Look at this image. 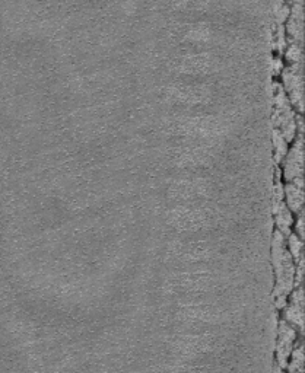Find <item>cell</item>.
I'll list each match as a JSON object with an SVG mask.
<instances>
[{"instance_id": "cell-7", "label": "cell", "mask_w": 305, "mask_h": 373, "mask_svg": "<svg viewBox=\"0 0 305 373\" xmlns=\"http://www.w3.org/2000/svg\"><path fill=\"white\" fill-rule=\"evenodd\" d=\"M288 34L292 37L294 43L301 44L304 41V9H303V0H294L292 9L289 10L288 16Z\"/></svg>"}, {"instance_id": "cell-13", "label": "cell", "mask_w": 305, "mask_h": 373, "mask_svg": "<svg viewBox=\"0 0 305 373\" xmlns=\"http://www.w3.org/2000/svg\"><path fill=\"white\" fill-rule=\"evenodd\" d=\"M286 60L291 63V64H303V48H301V44H297L292 41V44L286 47Z\"/></svg>"}, {"instance_id": "cell-4", "label": "cell", "mask_w": 305, "mask_h": 373, "mask_svg": "<svg viewBox=\"0 0 305 373\" xmlns=\"http://www.w3.org/2000/svg\"><path fill=\"white\" fill-rule=\"evenodd\" d=\"M282 162H283V177L288 183H292L297 178H303V174H304L303 134H298V139L294 140L292 149L288 150Z\"/></svg>"}, {"instance_id": "cell-15", "label": "cell", "mask_w": 305, "mask_h": 373, "mask_svg": "<svg viewBox=\"0 0 305 373\" xmlns=\"http://www.w3.org/2000/svg\"><path fill=\"white\" fill-rule=\"evenodd\" d=\"M297 235L303 239L304 238V213H298V220H297Z\"/></svg>"}, {"instance_id": "cell-6", "label": "cell", "mask_w": 305, "mask_h": 373, "mask_svg": "<svg viewBox=\"0 0 305 373\" xmlns=\"http://www.w3.org/2000/svg\"><path fill=\"white\" fill-rule=\"evenodd\" d=\"M288 298H289V301L286 302L288 305L285 306L283 321H286L289 325L303 332L304 331V292H303V287L298 286L295 290L291 292V296H288Z\"/></svg>"}, {"instance_id": "cell-17", "label": "cell", "mask_w": 305, "mask_h": 373, "mask_svg": "<svg viewBox=\"0 0 305 373\" xmlns=\"http://www.w3.org/2000/svg\"><path fill=\"white\" fill-rule=\"evenodd\" d=\"M275 67H276V73H281L282 60H276V62H275Z\"/></svg>"}, {"instance_id": "cell-11", "label": "cell", "mask_w": 305, "mask_h": 373, "mask_svg": "<svg viewBox=\"0 0 305 373\" xmlns=\"http://www.w3.org/2000/svg\"><path fill=\"white\" fill-rule=\"evenodd\" d=\"M286 248L289 251L291 256L294 258L295 264L304 256L303 254V249H304V244H303V239L297 235V233H289L288 235V242H286Z\"/></svg>"}, {"instance_id": "cell-12", "label": "cell", "mask_w": 305, "mask_h": 373, "mask_svg": "<svg viewBox=\"0 0 305 373\" xmlns=\"http://www.w3.org/2000/svg\"><path fill=\"white\" fill-rule=\"evenodd\" d=\"M273 144H275V158H276V162L281 163L285 159V156H286V153H288L289 149H288V141L283 139V136L279 133V130H276V128L273 131Z\"/></svg>"}, {"instance_id": "cell-18", "label": "cell", "mask_w": 305, "mask_h": 373, "mask_svg": "<svg viewBox=\"0 0 305 373\" xmlns=\"http://www.w3.org/2000/svg\"><path fill=\"white\" fill-rule=\"evenodd\" d=\"M275 373H285V372L282 371V368H279V366H276V371H275Z\"/></svg>"}, {"instance_id": "cell-9", "label": "cell", "mask_w": 305, "mask_h": 373, "mask_svg": "<svg viewBox=\"0 0 305 373\" xmlns=\"http://www.w3.org/2000/svg\"><path fill=\"white\" fill-rule=\"evenodd\" d=\"M273 213H275V220H276L278 231L283 236H288L289 233H292L291 232V228L294 225V216H292V211L286 207L285 201H282L278 207H275Z\"/></svg>"}, {"instance_id": "cell-3", "label": "cell", "mask_w": 305, "mask_h": 373, "mask_svg": "<svg viewBox=\"0 0 305 373\" xmlns=\"http://www.w3.org/2000/svg\"><path fill=\"white\" fill-rule=\"evenodd\" d=\"M283 91L286 93L292 107L298 113L304 111V79H303V64H291L282 70Z\"/></svg>"}, {"instance_id": "cell-8", "label": "cell", "mask_w": 305, "mask_h": 373, "mask_svg": "<svg viewBox=\"0 0 305 373\" xmlns=\"http://www.w3.org/2000/svg\"><path fill=\"white\" fill-rule=\"evenodd\" d=\"M283 200L286 207L292 213H301L304 206V186H295L294 183H288L283 186Z\"/></svg>"}, {"instance_id": "cell-14", "label": "cell", "mask_w": 305, "mask_h": 373, "mask_svg": "<svg viewBox=\"0 0 305 373\" xmlns=\"http://www.w3.org/2000/svg\"><path fill=\"white\" fill-rule=\"evenodd\" d=\"M275 15L278 25H282L289 16V7L283 0H275Z\"/></svg>"}, {"instance_id": "cell-10", "label": "cell", "mask_w": 305, "mask_h": 373, "mask_svg": "<svg viewBox=\"0 0 305 373\" xmlns=\"http://www.w3.org/2000/svg\"><path fill=\"white\" fill-rule=\"evenodd\" d=\"M286 368L289 369V373H303L304 372V344L300 341V344L294 349Z\"/></svg>"}, {"instance_id": "cell-16", "label": "cell", "mask_w": 305, "mask_h": 373, "mask_svg": "<svg viewBox=\"0 0 305 373\" xmlns=\"http://www.w3.org/2000/svg\"><path fill=\"white\" fill-rule=\"evenodd\" d=\"M278 48L281 50V51H283L285 50V28L282 26V25H279V28H278Z\"/></svg>"}, {"instance_id": "cell-1", "label": "cell", "mask_w": 305, "mask_h": 373, "mask_svg": "<svg viewBox=\"0 0 305 373\" xmlns=\"http://www.w3.org/2000/svg\"><path fill=\"white\" fill-rule=\"evenodd\" d=\"M272 265L275 270V303L283 309L288 296L297 286V264L286 248V239L279 231L273 233L272 239Z\"/></svg>"}, {"instance_id": "cell-5", "label": "cell", "mask_w": 305, "mask_h": 373, "mask_svg": "<svg viewBox=\"0 0 305 373\" xmlns=\"http://www.w3.org/2000/svg\"><path fill=\"white\" fill-rule=\"evenodd\" d=\"M278 328V346H276V356H278V366L286 368L288 360L295 349L297 341V329L291 326L286 321L282 319Z\"/></svg>"}, {"instance_id": "cell-2", "label": "cell", "mask_w": 305, "mask_h": 373, "mask_svg": "<svg viewBox=\"0 0 305 373\" xmlns=\"http://www.w3.org/2000/svg\"><path fill=\"white\" fill-rule=\"evenodd\" d=\"M275 114H273V123L276 130H279L283 139L288 143H292L295 137L298 136V125H297V118L294 114L292 105L286 96L282 86H278L276 95H275Z\"/></svg>"}]
</instances>
